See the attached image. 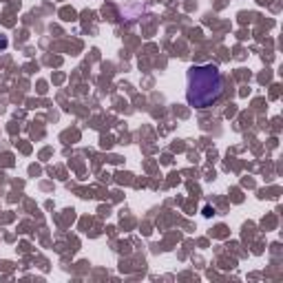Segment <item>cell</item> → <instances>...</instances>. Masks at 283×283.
Listing matches in <instances>:
<instances>
[{"instance_id": "obj_1", "label": "cell", "mask_w": 283, "mask_h": 283, "mask_svg": "<svg viewBox=\"0 0 283 283\" xmlns=\"http://www.w3.org/2000/svg\"><path fill=\"white\" fill-rule=\"evenodd\" d=\"M226 82L217 64H197L186 73V102L195 109H208L221 100Z\"/></svg>"}, {"instance_id": "obj_2", "label": "cell", "mask_w": 283, "mask_h": 283, "mask_svg": "<svg viewBox=\"0 0 283 283\" xmlns=\"http://www.w3.org/2000/svg\"><path fill=\"white\" fill-rule=\"evenodd\" d=\"M7 47H9V38L5 34H0V51H5Z\"/></svg>"}, {"instance_id": "obj_3", "label": "cell", "mask_w": 283, "mask_h": 283, "mask_svg": "<svg viewBox=\"0 0 283 283\" xmlns=\"http://www.w3.org/2000/svg\"><path fill=\"white\" fill-rule=\"evenodd\" d=\"M212 215H215V208H212V206L204 208V217H212Z\"/></svg>"}]
</instances>
